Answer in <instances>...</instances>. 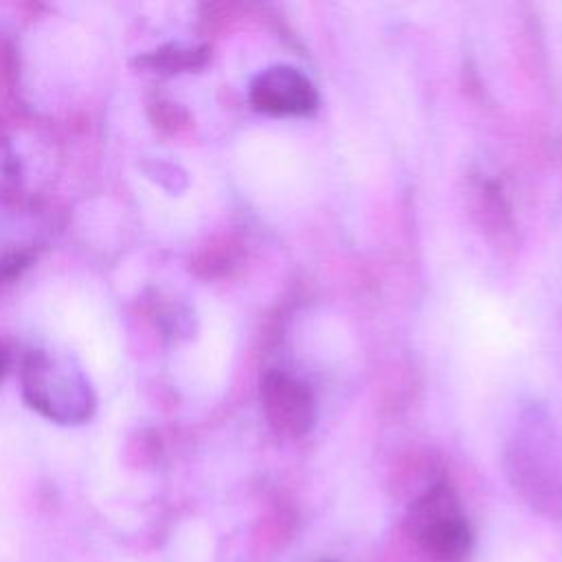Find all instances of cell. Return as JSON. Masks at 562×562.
I'll list each match as a JSON object with an SVG mask.
<instances>
[{
  "label": "cell",
  "instance_id": "cell-3",
  "mask_svg": "<svg viewBox=\"0 0 562 562\" xmlns=\"http://www.w3.org/2000/svg\"><path fill=\"white\" fill-rule=\"evenodd\" d=\"M404 533L428 562H461L472 544L461 501L448 479L428 483L408 505Z\"/></svg>",
  "mask_w": 562,
  "mask_h": 562
},
{
  "label": "cell",
  "instance_id": "cell-5",
  "mask_svg": "<svg viewBox=\"0 0 562 562\" xmlns=\"http://www.w3.org/2000/svg\"><path fill=\"white\" fill-rule=\"evenodd\" d=\"M250 103L270 116H305L318 105L314 83L290 66H272L250 81Z\"/></svg>",
  "mask_w": 562,
  "mask_h": 562
},
{
  "label": "cell",
  "instance_id": "cell-4",
  "mask_svg": "<svg viewBox=\"0 0 562 562\" xmlns=\"http://www.w3.org/2000/svg\"><path fill=\"white\" fill-rule=\"evenodd\" d=\"M261 404L274 432L294 439L310 432L316 419L312 391L290 373L270 371L261 382Z\"/></svg>",
  "mask_w": 562,
  "mask_h": 562
},
{
  "label": "cell",
  "instance_id": "cell-2",
  "mask_svg": "<svg viewBox=\"0 0 562 562\" xmlns=\"http://www.w3.org/2000/svg\"><path fill=\"white\" fill-rule=\"evenodd\" d=\"M20 380L24 402L55 424H83L97 408V395L88 375L64 351L31 349L22 360Z\"/></svg>",
  "mask_w": 562,
  "mask_h": 562
},
{
  "label": "cell",
  "instance_id": "cell-7",
  "mask_svg": "<svg viewBox=\"0 0 562 562\" xmlns=\"http://www.w3.org/2000/svg\"><path fill=\"white\" fill-rule=\"evenodd\" d=\"M20 178V169H18V160L13 156V151L9 149V145L0 143V187H9L15 184Z\"/></svg>",
  "mask_w": 562,
  "mask_h": 562
},
{
  "label": "cell",
  "instance_id": "cell-9",
  "mask_svg": "<svg viewBox=\"0 0 562 562\" xmlns=\"http://www.w3.org/2000/svg\"><path fill=\"white\" fill-rule=\"evenodd\" d=\"M316 562H334V560H327V558H323V560H316Z\"/></svg>",
  "mask_w": 562,
  "mask_h": 562
},
{
  "label": "cell",
  "instance_id": "cell-6",
  "mask_svg": "<svg viewBox=\"0 0 562 562\" xmlns=\"http://www.w3.org/2000/svg\"><path fill=\"white\" fill-rule=\"evenodd\" d=\"M206 59L204 48H180V46H165L154 53H147L138 57V64L145 68H154L160 72H178V70H191L202 66Z\"/></svg>",
  "mask_w": 562,
  "mask_h": 562
},
{
  "label": "cell",
  "instance_id": "cell-8",
  "mask_svg": "<svg viewBox=\"0 0 562 562\" xmlns=\"http://www.w3.org/2000/svg\"><path fill=\"white\" fill-rule=\"evenodd\" d=\"M7 371H9V351L0 347V380L7 375Z\"/></svg>",
  "mask_w": 562,
  "mask_h": 562
},
{
  "label": "cell",
  "instance_id": "cell-1",
  "mask_svg": "<svg viewBox=\"0 0 562 562\" xmlns=\"http://www.w3.org/2000/svg\"><path fill=\"white\" fill-rule=\"evenodd\" d=\"M505 470L525 503L549 518H562V437L544 415L533 413L520 422Z\"/></svg>",
  "mask_w": 562,
  "mask_h": 562
}]
</instances>
